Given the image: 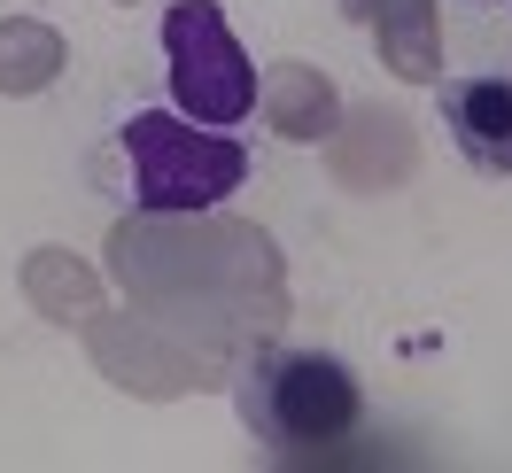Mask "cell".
I'll return each mask as SVG.
<instances>
[{"label": "cell", "instance_id": "7a4b0ae2", "mask_svg": "<svg viewBox=\"0 0 512 473\" xmlns=\"http://www.w3.org/2000/svg\"><path fill=\"white\" fill-rule=\"evenodd\" d=\"M163 63H171V109L194 125H249L256 109V63L225 24L218 0H171L163 8Z\"/></svg>", "mask_w": 512, "mask_h": 473}, {"label": "cell", "instance_id": "3957f363", "mask_svg": "<svg viewBox=\"0 0 512 473\" xmlns=\"http://www.w3.org/2000/svg\"><path fill=\"white\" fill-rule=\"evenodd\" d=\"M249 419L288 450H326L357 427V380L334 357H272L249 373Z\"/></svg>", "mask_w": 512, "mask_h": 473}, {"label": "cell", "instance_id": "6da1fadb", "mask_svg": "<svg viewBox=\"0 0 512 473\" xmlns=\"http://www.w3.org/2000/svg\"><path fill=\"white\" fill-rule=\"evenodd\" d=\"M117 156H125V194L148 218H194L218 210L225 194L249 179V148L218 125H194L179 109H132L117 125Z\"/></svg>", "mask_w": 512, "mask_h": 473}, {"label": "cell", "instance_id": "277c9868", "mask_svg": "<svg viewBox=\"0 0 512 473\" xmlns=\"http://www.w3.org/2000/svg\"><path fill=\"white\" fill-rule=\"evenodd\" d=\"M443 117L481 171H512V78H458V86H443Z\"/></svg>", "mask_w": 512, "mask_h": 473}]
</instances>
